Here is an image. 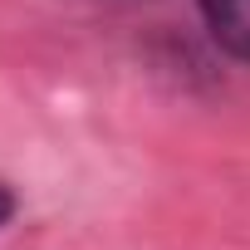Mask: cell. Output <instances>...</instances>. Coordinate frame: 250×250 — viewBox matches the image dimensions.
Masks as SVG:
<instances>
[{
	"label": "cell",
	"instance_id": "obj_1",
	"mask_svg": "<svg viewBox=\"0 0 250 250\" xmlns=\"http://www.w3.org/2000/svg\"><path fill=\"white\" fill-rule=\"evenodd\" d=\"M201 10L216 44L230 49L235 59H250V0H201Z\"/></svg>",
	"mask_w": 250,
	"mask_h": 250
},
{
	"label": "cell",
	"instance_id": "obj_2",
	"mask_svg": "<svg viewBox=\"0 0 250 250\" xmlns=\"http://www.w3.org/2000/svg\"><path fill=\"white\" fill-rule=\"evenodd\" d=\"M10 206H15V201H10V191H5V187H0V221H5V216H10Z\"/></svg>",
	"mask_w": 250,
	"mask_h": 250
}]
</instances>
